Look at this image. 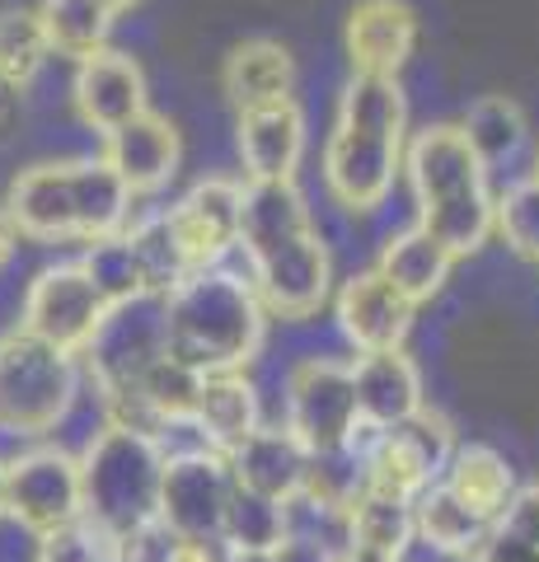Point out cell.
<instances>
[{"instance_id": "1", "label": "cell", "mask_w": 539, "mask_h": 562, "mask_svg": "<svg viewBox=\"0 0 539 562\" xmlns=\"http://www.w3.org/2000/svg\"><path fill=\"white\" fill-rule=\"evenodd\" d=\"M235 249L245 254L258 301L277 319H310L328 301V244L295 183H245Z\"/></svg>"}, {"instance_id": "2", "label": "cell", "mask_w": 539, "mask_h": 562, "mask_svg": "<svg viewBox=\"0 0 539 562\" xmlns=\"http://www.w3.org/2000/svg\"><path fill=\"white\" fill-rule=\"evenodd\" d=\"M408 99L398 76H352L338 94L324 150V188L343 211H380L404 173Z\"/></svg>"}, {"instance_id": "3", "label": "cell", "mask_w": 539, "mask_h": 562, "mask_svg": "<svg viewBox=\"0 0 539 562\" xmlns=\"http://www.w3.org/2000/svg\"><path fill=\"white\" fill-rule=\"evenodd\" d=\"M268 310L258 301L249 272L225 262L193 268L165 295V338L169 357L188 361L202 375L245 371L263 347Z\"/></svg>"}, {"instance_id": "4", "label": "cell", "mask_w": 539, "mask_h": 562, "mask_svg": "<svg viewBox=\"0 0 539 562\" xmlns=\"http://www.w3.org/2000/svg\"><path fill=\"white\" fill-rule=\"evenodd\" d=\"M404 173L417 202V231H427L450 258H469L493 239V183L460 127L437 122L404 146Z\"/></svg>"}, {"instance_id": "5", "label": "cell", "mask_w": 539, "mask_h": 562, "mask_svg": "<svg viewBox=\"0 0 539 562\" xmlns=\"http://www.w3.org/2000/svg\"><path fill=\"white\" fill-rule=\"evenodd\" d=\"M76 460H80V516L99 525L109 539L160 516L165 441L155 431L127 427V422H103Z\"/></svg>"}, {"instance_id": "6", "label": "cell", "mask_w": 539, "mask_h": 562, "mask_svg": "<svg viewBox=\"0 0 539 562\" xmlns=\"http://www.w3.org/2000/svg\"><path fill=\"white\" fill-rule=\"evenodd\" d=\"M85 390V366L76 351H61L29 328L0 333V422L43 441L66 422Z\"/></svg>"}, {"instance_id": "7", "label": "cell", "mask_w": 539, "mask_h": 562, "mask_svg": "<svg viewBox=\"0 0 539 562\" xmlns=\"http://www.w3.org/2000/svg\"><path fill=\"white\" fill-rule=\"evenodd\" d=\"M169 351L165 338V295H132V301H117L103 314V324L94 328V338L85 342L80 366L90 390L99 394V403L127 398L136 390L155 361Z\"/></svg>"}, {"instance_id": "8", "label": "cell", "mask_w": 539, "mask_h": 562, "mask_svg": "<svg viewBox=\"0 0 539 562\" xmlns=\"http://www.w3.org/2000/svg\"><path fill=\"white\" fill-rule=\"evenodd\" d=\"M357 390L352 366L334 357H305L287 375V422L282 427L310 454H338L357 431Z\"/></svg>"}, {"instance_id": "9", "label": "cell", "mask_w": 539, "mask_h": 562, "mask_svg": "<svg viewBox=\"0 0 539 562\" xmlns=\"http://www.w3.org/2000/svg\"><path fill=\"white\" fill-rule=\"evenodd\" d=\"M231 460L212 446H183L165 450V479H160V520L179 539H212L221 543V520L231 506Z\"/></svg>"}, {"instance_id": "10", "label": "cell", "mask_w": 539, "mask_h": 562, "mask_svg": "<svg viewBox=\"0 0 539 562\" xmlns=\"http://www.w3.org/2000/svg\"><path fill=\"white\" fill-rule=\"evenodd\" d=\"M109 314V301L94 286V277L85 272V262H47V268L29 281L24 301H20V328H29L33 338H43L61 351H85V342L94 338V328Z\"/></svg>"}, {"instance_id": "11", "label": "cell", "mask_w": 539, "mask_h": 562, "mask_svg": "<svg viewBox=\"0 0 539 562\" xmlns=\"http://www.w3.org/2000/svg\"><path fill=\"white\" fill-rule=\"evenodd\" d=\"M80 516V460L61 446H29L5 464V520L47 535Z\"/></svg>"}, {"instance_id": "12", "label": "cell", "mask_w": 539, "mask_h": 562, "mask_svg": "<svg viewBox=\"0 0 539 562\" xmlns=\"http://www.w3.org/2000/svg\"><path fill=\"white\" fill-rule=\"evenodd\" d=\"M239 206H245V183L239 179H202L165 211L188 268H212V262H225L235 254Z\"/></svg>"}, {"instance_id": "13", "label": "cell", "mask_w": 539, "mask_h": 562, "mask_svg": "<svg viewBox=\"0 0 539 562\" xmlns=\"http://www.w3.org/2000/svg\"><path fill=\"white\" fill-rule=\"evenodd\" d=\"M235 146L249 183H295L305 160V113L295 94L258 103V109H239Z\"/></svg>"}, {"instance_id": "14", "label": "cell", "mask_w": 539, "mask_h": 562, "mask_svg": "<svg viewBox=\"0 0 539 562\" xmlns=\"http://www.w3.org/2000/svg\"><path fill=\"white\" fill-rule=\"evenodd\" d=\"M352 76H398L417 47V10L408 0H357L343 24Z\"/></svg>"}, {"instance_id": "15", "label": "cell", "mask_w": 539, "mask_h": 562, "mask_svg": "<svg viewBox=\"0 0 539 562\" xmlns=\"http://www.w3.org/2000/svg\"><path fill=\"white\" fill-rule=\"evenodd\" d=\"M71 103L80 122L90 132H113L123 127L127 117L146 113V76L136 66L132 52L103 47L94 57L76 61V80H71Z\"/></svg>"}, {"instance_id": "16", "label": "cell", "mask_w": 539, "mask_h": 562, "mask_svg": "<svg viewBox=\"0 0 539 562\" xmlns=\"http://www.w3.org/2000/svg\"><path fill=\"white\" fill-rule=\"evenodd\" d=\"M103 160L132 188V198H150V192H160L179 173V160H183L179 127L146 109L127 117L123 127L103 132Z\"/></svg>"}, {"instance_id": "17", "label": "cell", "mask_w": 539, "mask_h": 562, "mask_svg": "<svg viewBox=\"0 0 539 562\" xmlns=\"http://www.w3.org/2000/svg\"><path fill=\"white\" fill-rule=\"evenodd\" d=\"M413 301L404 291H394V281H385L375 268L357 272L343 281L334 314L343 338L357 351H385V347H404L408 328H413Z\"/></svg>"}, {"instance_id": "18", "label": "cell", "mask_w": 539, "mask_h": 562, "mask_svg": "<svg viewBox=\"0 0 539 562\" xmlns=\"http://www.w3.org/2000/svg\"><path fill=\"white\" fill-rule=\"evenodd\" d=\"M5 216L14 231L33 244L76 239V188H71V160H43L14 173L5 192Z\"/></svg>"}, {"instance_id": "19", "label": "cell", "mask_w": 539, "mask_h": 562, "mask_svg": "<svg viewBox=\"0 0 539 562\" xmlns=\"http://www.w3.org/2000/svg\"><path fill=\"white\" fill-rule=\"evenodd\" d=\"M352 390H357V413L367 427H398L417 408H427L423 398V371L404 347L385 351H357L352 361Z\"/></svg>"}, {"instance_id": "20", "label": "cell", "mask_w": 539, "mask_h": 562, "mask_svg": "<svg viewBox=\"0 0 539 562\" xmlns=\"http://www.w3.org/2000/svg\"><path fill=\"white\" fill-rule=\"evenodd\" d=\"M225 460H231V479L239 487L263 492L277 502H291L310 473V450L287 427H263V422L235 450H225Z\"/></svg>"}, {"instance_id": "21", "label": "cell", "mask_w": 539, "mask_h": 562, "mask_svg": "<svg viewBox=\"0 0 539 562\" xmlns=\"http://www.w3.org/2000/svg\"><path fill=\"white\" fill-rule=\"evenodd\" d=\"M263 422V403H258V390L245 371H216V375H202V390L193 403V417L188 427L198 431L202 446L212 450H235L245 436Z\"/></svg>"}, {"instance_id": "22", "label": "cell", "mask_w": 539, "mask_h": 562, "mask_svg": "<svg viewBox=\"0 0 539 562\" xmlns=\"http://www.w3.org/2000/svg\"><path fill=\"white\" fill-rule=\"evenodd\" d=\"M221 90H225V99L235 103V113L239 109H258V103L291 99V90H295V57L272 38H249V43H239L231 57H225Z\"/></svg>"}, {"instance_id": "23", "label": "cell", "mask_w": 539, "mask_h": 562, "mask_svg": "<svg viewBox=\"0 0 539 562\" xmlns=\"http://www.w3.org/2000/svg\"><path fill=\"white\" fill-rule=\"evenodd\" d=\"M450 268H456V258L427 231H417V225L404 235H390L385 249H380V262H375V272L394 281V291H404L413 305H427L450 281Z\"/></svg>"}, {"instance_id": "24", "label": "cell", "mask_w": 539, "mask_h": 562, "mask_svg": "<svg viewBox=\"0 0 539 562\" xmlns=\"http://www.w3.org/2000/svg\"><path fill=\"white\" fill-rule=\"evenodd\" d=\"M460 132H464L469 150L479 155V165L489 173L516 165L520 155H526V146H530V122L507 94L474 99L469 103V113H464V122H460Z\"/></svg>"}, {"instance_id": "25", "label": "cell", "mask_w": 539, "mask_h": 562, "mask_svg": "<svg viewBox=\"0 0 539 562\" xmlns=\"http://www.w3.org/2000/svg\"><path fill=\"white\" fill-rule=\"evenodd\" d=\"M483 530H489V520L469 512L441 479L413 497V535L423 539L427 549L446 553V558H469L479 549Z\"/></svg>"}, {"instance_id": "26", "label": "cell", "mask_w": 539, "mask_h": 562, "mask_svg": "<svg viewBox=\"0 0 539 562\" xmlns=\"http://www.w3.org/2000/svg\"><path fill=\"white\" fill-rule=\"evenodd\" d=\"M441 483L456 492V497H460L474 516L493 520L502 506L512 502L516 473H512V464L502 460L497 450H489V446H456V454H450V464H446V473H441Z\"/></svg>"}, {"instance_id": "27", "label": "cell", "mask_w": 539, "mask_h": 562, "mask_svg": "<svg viewBox=\"0 0 539 562\" xmlns=\"http://www.w3.org/2000/svg\"><path fill=\"white\" fill-rule=\"evenodd\" d=\"M113 20L117 14L103 5V0H43L38 5L47 52L52 57H66V61H85L109 47Z\"/></svg>"}, {"instance_id": "28", "label": "cell", "mask_w": 539, "mask_h": 562, "mask_svg": "<svg viewBox=\"0 0 539 562\" xmlns=\"http://www.w3.org/2000/svg\"><path fill=\"white\" fill-rule=\"evenodd\" d=\"M347 530H352V549H367L380 558H398L404 562L413 535V502L385 497V492L361 487L352 502H347Z\"/></svg>"}, {"instance_id": "29", "label": "cell", "mask_w": 539, "mask_h": 562, "mask_svg": "<svg viewBox=\"0 0 539 562\" xmlns=\"http://www.w3.org/2000/svg\"><path fill=\"white\" fill-rule=\"evenodd\" d=\"M469 562H539V483L512 492V502L489 520Z\"/></svg>"}, {"instance_id": "30", "label": "cell", "mask_w": 539, "mask_h": 562, "mask_svg": "<svg viewBox=\"0 0 539 562\" xmlns=\"http://www.w3.org/2000/svg\"><path fill=\"white\" fill-rule=\"evenodd\" d=\"M282 539H287V502L235 483L231 506H225V520H221V549L225 553H272Z\"/></svg>"}, {"instance_id": "31", "label": "cell", "mask_w": 539, "mask_h": 562, "mask_svg": "<svg viewBox=\"0 0 539 562\" xmlns=\"http://www.w3.org/2000/svg\"><path fill=\"white\" fill-rule=\"evenodd\" d=\"M123 235L132 244L136 268H142V281H146L150 295H169L188 272H193L183 249H179V239H173V231H169L165 211H142V216H132L123 225Z\"/></svg>"}, {"instance_id": "32", "label": "cell", "mask_w": 539, "mask_h": 562, "mask_svg": "<svg viewBox=\"0 0 539 562\" xmlns=\"http://www.w3.org/2000/svg\"><path fill=\"white\" fill-rule=\"evenodd\" d=\"M47 57L52 52L43 38L38 10H24V5L0 10V76L29 90V85L38 80V70L47 66Z\"/></svg>"}, {"instance_id": "33", "label": "cell", "mask_w": 539, "mask_h": 562, "mask_svg": "<svg viewBox=\"0 0 539 562\" xmlns=\"http://www.w3.org/2000/svg\"><path fill=\"white\" fill-rule=\"evenodd\" d=\"M85 272L94 277V286L103 291V301L117 305V301H132V295H142L146 291V281H142V268H136V254H132V244L127 235L117 231V235H103V239H90L85 244Z\"/></svg>"}, {"instance_id": "34", "label": "cell", "mask_w": 539, "mask_h": 562, "mask_svg": "<svg viewBox=\"0 0 539 562\" xmlns=\"http://www.w3.org/2000/svg\"><path fill=\"white\" fill-rule=\"evenodd\" d=\"M493 235L507 239L516 258L539 262V183L516 179L493 198Z\"/></svg>"}, {"instance_id": "35", "label": "cell", "mask_w": 539, "mask_h": 562, "mask_svg": "<svg viewBox=\"0 0 539 562\" xmlns=\"http://www.w3.org/2000/svg\"><path fill=\"white\" fill-rule=\"evenodd\" d=\"M33 562H113V539L85 516L33 535Z\"/></svg>"}, {"instance_id": "36", "label": "cell", "mask_w": 539, "mask_h": 562, "mask_svg": "<svg viewBox=\"0 0 539 562\" xmlns=\"http://www.w3.org/2000/svg\"><path fill=\"white\" fill-rule=\"evenodd\" d=\"M173 543H179V535H173L169 525L155 516V520L136 525V530L113 539V562H165Z\"/></svg>"}, {"instance_id": "37", "label": "cell", "mask_w": 539, "mask_h": 562, "mask_svg": "<svg viewBox=\"0 0 539 562\" xmlns=\"http://www.w3.org/2000/svg\"><path fill=\"white\" fill-rule=\"evenodd\" d=\"M20 113H24V85L0 76V140L20 127Z\"/></svg>"}, {"instance_id": "38", "label": "cell", "mask_w": 539, "mask_h": 562, "mask_svg": "<svg viewBox=\"0 0 539 562\" xmlns=\"http://www.w3.org/2000/svg\"><path fill=\"white\" fill-rule=\"evenodd\" d=\"M165 562H225V549L212 539H179Z\"/></svg>"}, {"instance_id": "39", "label": "cell", "mask_w": 539, "mask_h": 562, "mask_svg": "<svg viewBox=\"0 0 539 562\" xmlns=\"http://www.w3.org/2000/svg\"><path fill=\"white\" fill-rule=\"evenodd\" d=\"M268 558L272 562H338L334 553H324V549H315V543H305V539H295V535H287Z\"/></svg>"}, {"instance_id": "40", "label": "cell", "mask_w": 539, "mask_h": 562, "mask_svg": "<svg viewBox=\"0 0 539 562\" xmlns=\"http://www.w3.org/2000/svg\"><path fill=\"white\" fill-rule=\"evenodd\" d=\"M20 244H24V235L14 231V221L5 216V206H0V277H5L10 262L20 258Z\"/></svg>"}, {"instance_id": "41", "label": "cell", "mask_w": 539, "mask_h": 562, "mask_svg": "<svg viewBox=\"0 0 539 562\" xmlns=\"http://www.w3.org/2000/svg\"><path fill=\"white\" fill-rule=\"evenodd\" d=\"M338 562H398V558H380V553H367V549H347Z\"/></svg>"}, {"instance_id": "42", "label": "cell", "mask_w": 539, "mask_h": 562, "mask_svg": "<svg viewBox=\"0 0 539 562\" xmlns=\"http://www.w3.org/2000/svg\"><path fill=\"white\" fill-rule=\"evenodd\" d=\"M225 562H272L268 553H225Z\"/></svg>"}, {"instance_id": "43", "label": "cell", "mask_w": 539, "mask_h": 562, "mask_svg": "<svg viewBox=\"0 0 539 562\" xmlns=\"http://www.w3.org/2000/svg\"><path fill=\"white\" fill-rule=\"evenodd\" d=\"M103 5H109V10H113V14H127V10H132V5H142V0H103Z\"/></svg>"}, {"instance_id": "44", "label": "cell", "mask_w": 539, "mask_h": 562, "mask_svg": "<svg viewBox=\"0 0 539 562\" xmlns=\"http://www.w3.org/2000/svg\"><path fill=\"white\" fill-rule=\"evenodd\" d=\"M0 520H5V464H0Z\"/></svg>"}, {"instance_id": "45", "label": "cell", "mask_w": 539, "mask_h": 562, "mask_svg": "<svg viewBox=\"0 0 539 562\" xmlns=\"http://www.w3.org/2000/svg\"><path fill=\"white\" fill-rule=\"evenodd\" d=\"M530 179H535V183H539V150H535V173H530Z\"/></svg>"}]
</instances>
